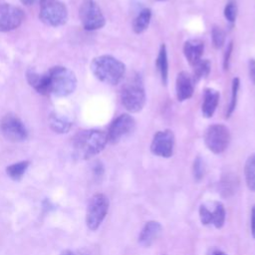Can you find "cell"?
<instances>
[{
	"instance_id": "obj_14",
	"label": "cell",
	"mask_w": 255,
	"mask_h": 255,
	"mask_svg": "<svg viewBox=\"0 0 255 255\" xmlns=\"http://www.w3.org/2000/svg\"><path fill=\"white\" fill-rule=\"evenodd\" d=\"M194 84L192 76L187 72L181 71L177 74L175 80V94L178 102H184L192 97Z\"/></svg>"
},
{
	"instance_id": "obj_12",
	"label": "cell",
	"mask_w": 255,
	"mask_h": 255,
	"mask_svg": "<svg viewBox=\"0 0 255 255\" xmlns=\"http://www.w3.org/2000/svg\"><path fill=\"white\" fill-rule=\"evenodd\" d=\"M174 150V134L170 129L158 130L154 133L151 143L150 151L152 154L168 158L172 156Z\"/></svg>"
},
{
	"instance_id": "obj_3",
	"label": "cell",
	"mask_w": 255,
	"mask_h": 255,
	"mask_svg": "<svg viewBox=\"0 0 255 255\" xmlns=\"http://www.w3.org/2000/svg\"><path fill=\"white\" fill-rule=\"evenodd\" d=\"M47 94L56 97H67L77 88V77L67 67L55 66L45 73Z\"/></svg>"
},
{
	"instance_id": "obj_17",
	"label": "cell",
	"mask_w": 255,
	"mask_h": 255,
	"mask_svg": "<svg viewBox=\"0 0 255 255\" xmlns=\"http://www.w3.org/2000/svg\"><path fill=\"white\" fill-rule=\"evenodd\" d=\"M220 94L218 91L212 88H206L203 92V101L201 105L202 116L206 119L211 118L218 106Z\"/></svg>"
},
{
	"instance_id": "obj_18",
	"label": "cell",
	"mask_w": 255,
	"mask_h": 255,
	"mask_svg": "<svg viewBox=\"0 0 255 255\" xmlns=\"http://www.w3.org/2000/svg\"><path fill=\"white\" fill-rule=\"evenodd\" d=\"M155 66L159 73L162 84L165 86L168 80V59L165 44H161L155 60Z\"/></svg>"
},
{
	"instance_id": "obj_30",
	"label": "cell",
	"mask_w": 255,
	"mask_h": 255,
	"mask_svg": "<svg viewBox=\"0 0 255 255\" xmlns=\"http://www.w3.org/2000/svg\"><path fill=\"white\" fill-rule=\"evenodd\" d=\"M232 51H233V42L230 41L227 45V48L225 50L224 57H223V69L225 71L229 69V63H230V57L232 55Z\"/></svg>"
},
{
	"instance_id": "obj_35",
	"label": "cell",
	"mask_w": 255,
	"mask_h": 255,
	"mask_svg": "<svg viewBox=\"0 0 255 255\" xmlns=\"http://www.w3.org/2000/svg\"><path fill=\"white\" fill-rule=\"evenodd\" d=\"M207 255H227L225 252H223L222 250L220 249H217V248H212L209 250L208 254Z\"/></svg>"
},
{
	"instance_id": "obj_29",
	"label": "cell",
	"mask_w": 255,
	"mask_h": 255,
	"mask_svg": "<svg viewBox=\"0 0 255 255\" xmlns=\"http://www.w3.org/2000/svg\"><path fill=\"white\" fill-rule=\"evenodd\" d=\"M192 172H193V177L196 181H199L203 178L204 173H205V166H204V161L201 156H196L193 161V167H192Z\"/></svg>"
},
{
	"instance_id": "obj_33",
	"label": "cell",
	"mask_w": 255,
	"mask_h": 255,
	"mask_svg": "<svg viewBox=\"0 0 255 255\" xmlns=\"http://www.w3.org/2000/svg\"><path fill=\"white\" fill-rule=\"evenodd\" d=\"M251 233L255 239V205H253L251 210Z\"/></svg>"
},
{
	"instance_id": "obj_4",
	"label": "cell",
	"mask_w": 255,
	"mask_h": 255,
	"mask_svg": "<svg viewBox=\"0 0 255 255\" xmlns=\"http://www.w3.org/2000/svg\"><path fill=\"white\" fill-rule=\"evenodd\" d=\"M120 99L123 107L129 113H138L143 109L146 96L142 78L138 73L131 76L123 86Z\"/></svg>"
},
{
	"instance_id": "obj_16",
	"label": "cell",
	"mask_w": 255,
	"mask_h": 255,
	"mask_svg": "<svg viewBox=\"0 0 255 255\" xmlns=\"http://www.w3.org/2000/svg\"><path fill=\"white\" fill-rule=\"evenodd\" d=\"M204 51V44L198 39H190L184 42L183 54L189 65H196L201 59Z\"/></svg>"
},
{
	"instance_id": "obj_15",
	"label": "cell",
	"mask_w": 255,
	"mask_h": 255,
	"mask_svg": "<svg viewBox=\"0 0 255 255\" xmlns=\"http://www.w3.org/2000/svg\"><path fill=\"white\" fill-rule=\"evenodd\" d=\"M162 226L159 222L150 220L147 221L138 235V243L143 247H150L159 237Z\"/></svg>"
},
{
	"instance_id": "obj_23",
	"label": "cell",
	"mask_w": 255,
	"mask_h": 255,
	"mask_svg": "<svg viewBox=\"0 0 255 255\" xmlns=\"http://www.w3.org/2000/svg\"><path fill=\"white\" fill-rule=\"evenodd\" d=\"M246 185L252 192H255V152L250 154L244 165Z\"/></svg>"
},
{
	"instance_id": "obj_28",
	"label": "cell",
	"mask_w": 255,
	"mask_h": 255,
	"mask_svg": "<svg viewBox=\"0 0 255 255\" xmlns=\"http://www.w3.org/2000/svg\"><path fill=\"white\" fill-rule=\"evenodd\" d=\"M224 17L225 19L233 24L236 20V16H237V4H236V1L235 0H229L227 1L225 7H224Z\"/></svg>"
},
{
	"instance_id": "obj_20",
	"label": "cell",
	"mask_w": 255,
	"mask_h": 255,
	"mask_svg": "<svg viewBox=\"0 0 255 255\" xmlns=\"http://www.w3.org/2000/svg\"><path fill=\"white\" fill-rule=\"evenodd\" d=\"M50 128L57 133H67L71 128L72 123L66 117L57 113H52L49 117Z\"/></svg>"
},
{
	"instance_id": "obj_9",
	"label": "cell",
	"mask_w": 255,
	"mask_h": 255,
	"mask_svg": "<svg viewBox=\"0 0 255 255\" xmlns=\"http://www.w3.org/2000/svg\"><path fill=\"white\" fill-rule=\"evenodd\" d=\"M0 132L9 141L21 142L27 139L28 130L16 115L7 114L0 120Z\"/></svg>"
},
{
	"instance_id": "obj_7",
	"label": "cell",
	"mask_w": 255,
	"mask_h": 255,
	"mask_svg": "<svg viewBox=\"0 0 255 255\" xmlns=\"http://www.w3.org/2000/svg\"><path fill=\"white\" fill-rule=\"evenodd\" d=\"M203 138L207 148L211 152L219 154L225 151L229 145L230 131L223 124H213L205 129Z\"/></svg>"
},
{
	"instance_id": "obj_5",
	"label": "cell",
	"mask_w": 255,
	"mask_h": 255,
	"mask_svg": "<svg viewBox=\"0 0 255 255\" xmlns=\"http://www.w3.org/2000/svg\"><path fill=\"white\" fill-rule=\"evenodd\" d=\"M109 206V198L103 193H96L90 198L86 212V224L90 230L96 231L101 226L108 214Z\"/></svg>"
},
{
	"instance_id": "obj_8",
	"label": "cell",
	"mask_w": 255,
	"mask_h": 255,
	"mask_svg": "<svg viewBox=\"0 0 255 255\" xmlns=\"http://www.w3.org/2000/svg\"><path fill=\"white\" fill-rule=\"evenodd\" d=\"M79 17L85 30L95 31L103 28L106 18L95 0H83L79 8Z\"/></svg>"
},
{
	"instance_id": "obj_6",
	"label": "cell",
	"mask_w": 255,
	"mask_h": 255,
	"mask_svg": "<svg viewBox=\"0 0 255 255\" xmlns=\"http://www.w3.org/2000/svg\"><path fill=\"white\" fill-rule=\"evenodd\" d=\"M39 18L47 26L59 27L67 22L68 10L60 0H44L40 6Z\"/></svg>"
},
{
	"instance_id": "obj_10",
	"label": "cell",
	"mask_w": 255,
	"mask_h": 255,
	"mask_svg": "<svg viewBox=\"0 0 255 255\" xmlns=\"http://www.w3.org/2000/svg\"><path fill=\"white\" fill-rule=\"evenodd\" d=\"M225 217V207L220 201L206 202L199 207V218L203 225H213L219 229L224 225Z\"/></svg>"
},
{
	"instance_id": "obj_21",
	"label": "cell",
	"mask_w": 255,
	"mask_h": 255,
	"mask_svg": "<svg viewBox=\"0 0 255 255\" xmlns=\"http://www.w3.org/2000/svg\"><path fill=\"white\" fill-rule=\"evenodd\" d=\"M151 19V10L149 8L141 9L132 21V30L135 34L143 33L149 26Z\"/></svg>"
},
{
	"instance_id": "obj_32",
	"label": "cell",
	"mask_w": 255,
	"mask_h": 255,
	"mask_svg": "<svg viewBox=\"0 0 255 255\" xmlns=\"http://www.w3.org/2000/svg\"><path fill=\"white\" fill-rule=\"evenodd\" d=\"M249 75H250L251 81L255 85V60L254 59H250L249 61Z\"/></svg>"
},
{
	"instance_id": "obj_36",
	"label": "cell",
	"mask_w": 255,
	"mask_h": 255,
	"mask_svg": "<svg viewBox=\"0 0 255 255\" xmlns=\"http://www.w3.org/2000/svg\"><path fill=\"white\" fill-rule=\"evenodd\" d=\"M60 255H76L73 251H71V250H64V251H62V253L60 254Z\"/></svg>"
},
{
	"instance_id": "obj_24",
	"label": "cell",
	"mask_w": 255,
	"mask_h": 255,
	"mask_svg": "<svg viewBox=\"0 0 255 255\" xmlns=\"http://www.w3.org/2000/svg\"><path fill=\"white\" fill-rule=\"evenodd\" d=\"M193 82L196 83L200 79L205 78L209 75L210 70H211V63L207 59H201L196 65L193 66Z\"/></svg>"
},
{
	"instance_id": "obj_26",
	"label": "cell",
	"mask_w": 255,
	"mask_h": 255,
	"mask_svg": "<svg viewBox=\"0 0 255 255\" xmlns=\"http://www.w3.org/2000/svg\"><path fill=\"white\" fill-rule=\"evenodd\" d=\"M237 181H235L234 177L231 176H226L223 177L221 182L219 183L220 185V193L222 194V196L224 197H228L232 194H234V192H236V186H237Z\"/></svg>"
},
{
	"instance_id": "obj_1",
	"label": "cell",
	"mask_w": 255,
	"mask_h": 255,
	"mask_svg": "<svg viewBox=\"0 0 255 255\" xmlns=\"http://www.w3.org/2000/svg\"><path fill=\"white\" fill-rule=\"evenodd\" d=\"M107 132L100 129H84L72 139L74 154L79 159H90L100 153L107 145Z\"/></svg>"
},
{
	"instance_id": "obj_11",
	"label": "cell",
	"mask_w": 255,
	"mask_h": 255,
	"mask_svg": "<svg viewBox=\"0 0 255 255\" xmlns=\"http://www.w3.org/2000/svg\"><path fill=\"white\" fill-rule=\"evenodd\" d=\"M135 128L134 119L128 114H122L118 118H116L107 132L108 142L110 143H118L123 137L130 134Z\"/></svg>"
},
{
	"instance_id": "obj_27",
	"label": "cell",
	"mask_w": 255,
	"mask_h": 255,
	"mask_svg": "<svg viewBox=\"0 0 255 255\" xmlns=\"http://www.w3.org/2000/svg\"><path fill=\"white\" fill-rule=\"evenodd\" d=\"M212 45L215 49H220L225 42V32L219 26H213L211 29Z\"/></svg>"
},
{
	"instance_id": "obj_19",
	"label": "cell",
	"mask_w": 255,
	"mask_h": 255,
	"mask_svg": "<svg viewBox=\"0 0 255 255\" xmlns=\"http://www.w3.org/2000/svg\"><path fill=\"white\" fill-rule=\"evenodd\" d=\"M26 78L29 85L39 94L48 95L47 94V83L46 76L44 74H39L35 70H28L26 73Z\"/></svg>"
},
{
	"instance_id": "obj_22",
	"label": "cell",
	"mask_w": 255,
	"mask_h": 255,
	"mask_svg": "<svg viewBox=\"0 0 255 255\" xmlns=\"http://www.w3.org/2000/svg\"><path fill=\"white\" fill-rule=\"evenodd\" d=\"M30 165V161L29 160H21L15 163H12L10 165H8L5 169L6 174L14 181H20L24 174L26 173L28 167Z\"/></svg>"
},
{
	"instance_id": "obj_13",
	"label": "cell",
	"mask_w": 255,
	"mask_h": 255,
	"mask_svg": "<svg viewBox=\"0 0 255 255\" xmlns=\"http://www.w3.org/2000/svg\"><path fill=\"white\" fill-rule=\"evenodd\" d=\"M24 12L18 6L1 3L0 4V32H9L17 29L24 20Z\"/></svg>"
},
{
	"instance_id": "obj_25",
	"label": "cell",
	"mask_w": 255,
	"mask_h": 255,
	"mask_svg": "<svg viewBox=\"0 0 255 255\" xmlns=\"http://www.w3.org/2000/svg\"><path fill=\"white\" fill-rule=\"evenodd\" d=\"M239 87H240V80H239V78H237V77L233 78L232 85H231V99H230V103H229V106H228L227 111H226V116H225L226 119L231 117V115L233 114V112H234V110L236 108Z\"/></svg>"
},
{
	"instance_id": "obj_31",
	"label": "cell",
	"mask_w": 255,
	"mask_h": 255,
	"mask_svg": "<svg viewBox=\"0 0 255 255\" xmlns=\"http://www.w3.org/2000/svg\"><path fill=\"white\" fill-rule=\"evenodd\" d=\"M93 172H94V175L96 177H101L103 174H104V166L102 164V162L98 161L94 164L93 166Z\"/></svg>"
},
{
	"instance_id": "obj_2",
	"label": "cell",
	"mask_w": 255,
	"mask_h": 255,
	"mask_svg": "<svg viewBox=\"0 0 255 255\" xmlns=\"http://www.w3.org/2000/svg\"><path fill=\"white\" fill-rule=\"evenodd\" d=\"M91 71L102 83L116 86L124 79L126 65L113 56L102 55L93 59L91 63Z\"/></svg>"
},
{
	"instance_id": "obj_37",
	"label": "cell",
	"mask_w": 255,
	"mask_h": 255,
	"mask_svg": "<svg viewBox=\"0 0 255 255\" xmlns=\"http://www.w3.org/2000/svg\"><path fill=\"white\" fill-rule=\"evenodd\" d=\"M156 1H164V0H156Z\"/></svg>"
},
{
	"instance_id": "obj_34",
	"label": "cell",
	"mask_w": 255,
	"mask_h": 255,
	"mask_svg": "<svg viewBox=\"0 0 255 255\" xmlns=\"http://www.w3.org/2000/svg\"><path fill=\"white\" fill-rule=\"evenodd\" d=\"M44 0H20V2L26 6H32L35 4H41Z\"/></svg>"
}]
</instances>
